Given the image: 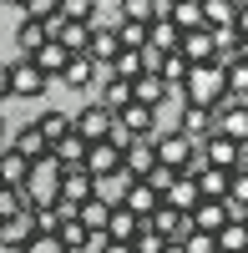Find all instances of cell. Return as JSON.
<instances>
[{"instance_id":"cell-5","label":"cell","mask_w":248,"mask_h":253,"mask_svg":"<svg viewBox=\"0 0 248 253\" xmlns=\"http://www.w3.org/2000/svg\"><path fill=\"white\" fill-rule=\"evenodd\" d=\"M147 228H152L162 243H182V238L193 233V218H188V213H177V208H167V203H157L152 213H147Z\"/></svg>"},{"instance_id":"cell-58","label":"cell","mask_w":248,"mask_h":253,"mask_svg":"<svg viewBox=\"0 0 248 253\" xmlns=\"http://www.w3.org/2000/svg\"><path fill=\"white\" fill-rule=\"evenodd\" d=\"M243 228H248V218H243Z\"/></svg>"},{"instance_id":"cell-29","label":"cell","mask_w":248,"mask_h":253,"mask_svg":"<svg viewBox=\"0 0 248 253\" xmlns=\"http://www.w3.org/2000/svg\"><path fill=\"white\" fill-rule=\"evenodd\" d=\"M198 5H203V26L208 31L233 26V15H238V0H198Z\"/></svg>"},{"instance_id":"cell-46","label":"cell","mask_w":248,"mask_h":253,"mask_svg":"<svg viewBox=\"0 0 248 253\" xmlns=\"http://www.w3.org/2000/svg\"><path fill=\"white\" fill-rule=\"evenodd\" d=\"M15 213H31L26 193H20V187H0V218H15Z\"/></svg>"},{"instance_id":"cell-1","label":"cell","mask_w":248,"mask_h":253,"mask_svg":"<svg viewBox=\"0 0 248 253\" xmlns=\"http://www.w3.org/2000/svg\"><path fill=\"white\" fill-rule=\"evenodd\" d=\"M177 96H182V107H218V101H228L223 96V71L213 66H188V76H182V86H177Z\"/></svg>"},{"instance_id":"cell-35","label":"cell","mask_w":248,"mask_h":253,"mask_svg":"<svg viewBox=\"0 0 248 253\" xmlns=\"http://www.w3.org/2000/svg\"><path fill=\"white\" fill-rule=\"evenodd\" d=\"M10 147H15V152L26 157V162H36V157H46V152H51V147H46V137L36 132V122H31V126H20V132H15V142H10Z\"/></svg>"},{"instance_id":"cell-8","label":"cell","mask_w":248,"mask_h":253,"mask_svg":"<svg viewBox=\"0 0 248 253\" xmlns=\"http://www.w3.org/2000/svg\"><path fill=\"white\" fill-rule=\"evenodd\" d=\"M117 167H122V147H112L107 137L86 142V157H81V172L86 177H107V172H117Z\"/></svg>"},{"instance_id":"cell-49","label":"cell","mask_w":248,"mask_h":253,"mask_svg":"<svg viewBox=\"0 0 248 253\" xmlns=\"http://www.w3.org/2000/svg\"><path fill=\"white\" fill-rule=\"evenodd\" d=\"M172 177H177V172H172V167H162V162H157V167H152V172H147V177H137V182H147V187H152V193L162 198V193H167V182H172Z\"/></svg>"},{"instance_id":"cell-31","label":"cell","mask_w":248,"mask_h":253,"mask_svg":"<svg viewBox=\"0 0 248 253\" xmlns=\"http://www.w3.org/2000/svg\"><path fill=\"white\" fill-rule=\"evenodd\" d=\"M26 61H31L41 76H61V71H66V51H61L56 41H46V46H41L36 56H26Z\"/></svg>"},{"instance_id":"cell-55","label":"cell","mask_w":248,"mask_h":253,"mask_svg":"<svg viewBox=\"0 0 248 253\" xmlns=\"http://www.w3.org/2000/svg\"><path fill=\"white\" fill-rule=\"evenodd\" d=\"M162 253H182V243H162Z\"/></svg>"},{"instance_id":"cell-18","label":"cell","mask_w":248,"mask_h":253,"mask_svg":"<svg viewBox=\"0 0 248 253\" xmlns=\"http://www.w3.org/2000/svg\"><path fill=\"white\" fill-rule=\"evenodd\" d=\"M51 41H56L66 56H81V51H86V41H91V26H86V20H61Z\"/></svg>"},{"instance_id":"cell-53","label":"cell","mask_w":248,"mask_h":253,"mask_svg":"<svg viewBox=\"0 0 248 253\" xmlns=\"http://www.w3.org/2000/svg\"><path fill=\"white\" fill-rule=\"evenodd\" d=\"M10 96V66H0V101Z\"/></svg>"},{"instance_id":"cell-26","label":"cell","mask_w":248,"mask_h":253,"mask_svg":"<svg viewBox=\"0 0 248 253\" xmlns=\"http://www.w3.org/2000/svg\"><path fill=\"white\" fill-rule=\"evenodd\" d=\"M157 203H162V198L152 193V187H147V182H132V187H127V198H122L117 208H127V213H137L142 223H147V213H152V208H157Z\"/></svg>"},{"instance_id":"cell-6","label":"cell","mask_w":248,"mask_h":253,"mask_svg":"<svg viewBox=\"0 0 248 253\" xmlns=\"http://www.w3.org/2000/svg\"><path fill=\"white\" fill-rule=\"evenodd\" d=\"M198 157H203V167H223V172H233V167L243 162V147L213 132V137H203V142H198Z\"/></svg>"},{"instance_id":"cell-33","label":"cell","mask_w":248,"mask_h":253,"mask_svg":"<svg viewBox=\"0 0 248 253\" xmlns=\"http://www.w3.org/2000/svg\"><path fill=\"white\" fill-rule=\"evenodd\" d=\"M223 96H228V101H243V107H248V66H243V61L223 66Z\"/></svg>"},{"instance_id":"cell-20","label":"cell","mask_w":248,"mask_h":253,"mask_svg":"<svg viewBox=\"0 0 248 253\" xmlns=\"http://www.w3.org/2000/svg\"><path fill=\"white\" fill-rule=\"evenodd\" d=\"M162 203L177 208V213H193V208H198V182H193L188 172H177V177L167 182V193H162Z\"/></svg>"},{"instance_id":"cell-25","label":"cell","mask_w":248,"mask_h":253,"mask_svg":"<svg viewBox=\"0 0 248 253\" xmlns=\"http://www.w3.org/2000/svg\"><path fill=\"white\" fill-rule=\"evenodd\" d=\"M31 172V162L15 152V147H0V187H20Z\"/></svg>"},{"instance_id":"cell-15","label":"cell","mask_w":248,"mask_h":253,"mask_svg":"<svg viewBox=\"0 0 248 253\" xmlns=\"http://www.w3.org/2000/svg\"><path fill=\"white\" fill-rule=\"evenodd\" d=\"M132 182H137V177L117 167V172H107V177H91V198H101L107 208H117L122 198H127V187H132Z\"/></svg>"},{"instance_id":"cell-7","label":"cell","mask_w":248,"mask_h":253,"mask_svg":"<svg viewBox=\"0 0 248 253\" xmlns=\"http://www.w3.org/2000/svg\"><path fill=\"white\" fill-rule=\"evenodd\" d=\"M71 132H76L81 142H101V137L112 132V112H107V107H96V101H91V107L71 112Z\"/></svg>"},{"instance_id":"cell-11","label":"cell","mask_w":248,"mask_h":253,"mask_svg":"<svg viewBox=\"0 0 248 253\" xmlns=\"http://www.w3.org/2000/svg\"><path fill=\"white\" fill-rule=\"evenodd\" d=\"M177 51H182V61H188V66H208V61H213V31H208V26L182 31Z\"/></svg>"},{"instance_id":"cell-52","label":"cell","mask_w":248,"mask_h":253,"mask_svg":"<svg viewBox=\"0 0 248 253\" xmlns=\"http://www.w3.org/2000/svg\"><path fill=\"white\" fill-rule=\"evenodd\" d=\"M233 31L248 36V0H238V15H233Z\"/></svg>"},{"instance_id":"cell-12","label":"cell","mask_w":248,"mask_h":253,"mask_svg":"<svg viewBox=\"0 0 248 253\" xmlns=\"http://www.w3.org/2000/svg\"><path fill=\"white\" fill-rule=\"evenodd\" d=\"M193 228H198V233H213L218 238V228L223 223H233V213H228V203H213V198H198V208H193Z\"/></svg>"},{"instance_id":"cell-27","label":"cell","mask_w":248,"mask_h":253,"mask_svg":"<svg viewBox=\"0 0 248 253\" xmlns=\"http://www.w3.org/2000/svg\"><path fill=\"white\" fill-rule=\"evenodd\" d=\"M162 15H167L177 31H198L203 26V5L198 0H172V5H162Z\"/></svg>"},{"instance_id":"cell-45","label":"cell","mask_w":248,"mask_h":253,"mask_svg":"<svg viewBox=\"0 0 248 253\" xmlns=\"http://www.w3.org/2000/svg\"><path fill=\"white\" fill-rule=\"evenodd\" d=\"M56 15L61 20H91L96 15V0H56Z\"/></svg>"},{"instance_id":"cell-54","label":"cell","mask_w":248,"mask_h":253,"mask_svg":"<svg viewBox=\"0 0 248 253\" xmlns=\"http://www.w3.org/2000/svg\"><path fill=\"white\" fill-rule=\"evenodd\" d=\"M238 61L248 66V36H238Z\"/></svg>"},{"instance_id":"cell-50","label":"cell","mask_w":248,"mask_h":253,"mask_svg":"<svg viewBox=\"0 0 248 253\" xmlns=\"http://www.w3.org/2000/svg\"><path fill=\"white\" fill-rule=\"evenodd\" d=\"M20 15H31V20H46V15H56V0H20Z\"/></svg>"},{"instance_id":"cell-10","label":"cell","mask_w":248,"mask_h":253,"mask_svg":"<svg viewBox=\"0 0 248 253\" xmlns=\"http://www.w3.org/2000/svg\"><path fill=\"white\" fill-rule=\"evenodd\" d=\"M157 167V152H152V137H132L127 147H122V172H132V177H147Z\"/></svg>"},{"instance_id":"cell-30","label":"cell","mask_w":248,"mask_h":253,"mask_svg":"<svg viewBox=\"0 0 248 253\" xmlns=\"http://www.w3.org/2000/svg\"><path fill=\"white\" fill-rule=\"evenodd\" d=\"M15 46H20V56H36L41 46H46V26H41V20H31V15H20V26H15Z\"/></svg>"},{"instance_id":"cell-47","label":"cell","mask_w":248,"mask_h":253,"mask_svg":"<svg viewBox=\"0 0 248 253\" xmlns=\"http://www.w3.org/2000/svg\"><path fill=\"white\" fill-rule=\"evenodd\" d=\"M20 253H66V248H61L56 233H31L26 243H20Z\"/></svg>"},{"instance_id":"cell-39","label":"cell","mask_w":248,"mask_h":253,"mask_svg":"<svg viewBox=\"0 0 248 253\" xmlns=\"http://www.w3.org/2000/svg\"><path fill=\"white\" fill-rule=\"evenodd\" d=\"M51 157H56L61 167H81V157H86V142H81L76 132H66V137H61V142L51 147Z\"/></svg>"},{"instance_id":"cell-9","label":"cell","mask_w":248,"mask_h":253,"mask_svg":"<svg viewBox=\"0 0 248 253\" xmlns=\"http://www.w3.org/2000/svg\"><path fill=\"white\" fill-rule=\"evenodd\" d=\"M112 122H117L127 137H157V112H152V107H142V101H127V107H122Z\"/></svg>"},{"instance_id":"cell-43","label":"cell","mask_w":248,"mask_h":253,"mask_svg":"<svg viewBox=\"0 0 248 253\" xmlns=\"http://www.w3.org/2000/svg\"><path fill=\"white\" fill-rule=\"evenodd\" d=\"M228 208H238V213L248 218V172H243V167L228 172Z\"/></svg>"},{"instance_id":"cell-17","label":"cell","mask_w":248,"mask_h":253,"mask_svg":"<svg viewBox=\"0 0 248 253\" xmlns=\"http://www.w3.org/2000/svg\"><path fill=\"white\" fill-rule=\"evenodd\" d=\"M117 31L112 26H91V41H86V51L81 56H91V66H112V56H117Z\"/></svg>"},{"instance_id":"cell-38","label":"cell","mask_w":248,"mask_h":253,"mask_svg":"<svg viewBox=\"0 0 248 253\" xmlns=\"http://www.w3.org/2000/svg\"><path fill=\"white\" fill-rule=\"evenodd\" d=\"M157 76H162V86H167V91L177 96V86H182V76H188V61H182V51H167V56H162V66H157Z\"/></svg>"},{"instance_id":"cell-56","label":"cell","mask_w":248,"mask_h":253,"mask_svg":"<svg viewBox=\"0 0 248 253\" xmlns=\"http://www.w3.org/2000/svg\"><path fill=\"white\" fill-rule=\"evenodd\" d=\"M0 5H15V10H20V0H0Z\"/></svg>"},{"instance_id":"cell-36","label":"cell","mask_w":248,"mask_h":253,"mask_svg":"<svg viewBox=\"0 0 248 253\" xmlns=\"http://www.w3.org/2000/svg\"><path fill=\"white\" fill-rule=\"evenodd\" d=\"M36 132L46 137V147H56L61 137L71 132V112H46V117H36Z\"/></svg>"},{"instance_id":"cell-3","label":"cell","mask_w":248,"mask_h":253,"mask_svg":"<svg viewBox=\"0 0 248 253\" xmlns=\"http://www.w3.org/2000/svg\"><path fill=\"white\" fill-rule=\"evenodd\" d=\"M56 187H61V162L46 152V157H36V162H31L26 182H20L26 208H46V203H56Z\"/></svg>"},{"instance_id":"cell-41","label":"cell","mask_w":248,"mask_h":253,"mask_svg":"<svg viewBox=\"0 0 248 253\" xmlns=\"http://www.w3.org/2000/svg\"><path fill=\"white\" fill-rule=\"evenodd\" d=\"M218 253H248V228L243 223H223L218 228Z\"/></svg>"},{"instance_id":"cell-19","label":"cell","mask_w":248,"mask_h":253,"mask_svg":"<svg viewBox=\"0 0 248 253\" xmlns=\"http://www.w3.org/2000/svg\"><path fill=\"white\" fill-rule=\"evenodd\" d=\"M31 233H36V228H31V213L0 218V253H20V243H26Z\"/></svg>"},{"instance_id":"cell-42","label":"cell","mask_w":248,"mask_h":253,"mask_svg":"<svg viewBox=\"0 0 248 253\" xmlns=\"http://www.w3.org/2000/svg\"><path fill=\"white\" fill-rule=\"evenodd\" d=\"M112 76L117 81H137L142 76V51H117L112 56Z\"/></svg>"},{"instance_id":"cell-48","label":"cell","mask_w":248,"mask_h":253,"mask_svg":"<svg viewBox=\"0 0 248 253\" xmlns=\"http://www.w3.org/2000/svg\"><path fill=\"white\" fill-rule=\"evenodd\" d=\"M182 253H218V238H213V233H198V228H193V233L182 238Z\"/></svg>"},{"instance_id":"cell-13","label":"cell","mask_w":248,"mask_h":253,"mask_svg":"<svg viewBox=\"0 0 248 253\" xmlns=\"http://www.w3.org/2000/svg\"><path fill=\"white\" fill-rule=\"evenodd\" d=\"M10 96H46V76H41L26 56L10 66Z\"/></svg>"},{"instance_id":"cell-2","label":"cell","mask_w":248,"mask_h":253,"mask_svg":"<svg viewBox=\"0 0 248 253\" xmlns=\"http://www.w3.org/2000/svg\"><path fill=\"white\" fill-rule=\"evenodd\" d=\"M152 152H157L162 167H172V172H188V177L203 167L198 142H193V137H182V132H157V137H152Z\"/></svg>"},{"instance_id":"cell-22","label":"cell","mask_w":248,"mask_h":253,"mask_svg":"<svg viewBox=\"0 0 248 253\" xmlns=\"http://www.w3.org/2000/svg\"><path fill=\"white\" fill-rule=\"evenodd\" d=\"M167 96H172V91L162 86V76H152V71H142V76L132 81V101H142V107H152V112H157Z\"/></svg>"},{"instance_id":"cell-37","label":"cell","mask_w":248,"mask_h":253,"mask_svg":"<svg viewBox=\"0 0 248 253\" xmlns=\"http://www.w3.org/2000/svg\"><path fill=\"white\" fill-rule=\"evenodd\" d=\"M107 213H112V208L101 203V198H86V203L76 208V223L86 228V233H101V228H107Z\"/></svg>"},{"instance_id":"cell-4","label":"cell","mask_w":248,"mask_h":253,"mask_svg":"<svg viewBox=\"0 0 248 253\" xmlns=\"http://www.w3.org/2000/svg\"><path fill=\"white\" fill-rule=\"evenodd\" d=\"M213 132L238 142V147H248V107L243 101H218L213 107Z\"/></svg>"},{"instance_id":"cell-21","label":"cell","mask_w":248,"mask_h":253,"mask_svg":"<svg viewBox=\"0 0 248 253\" xmlns=\"http://www.w3.org/2000/svg\"><path fill=\"white\" fill-rule=\"evenodd\" d=\"M61 86H71V91H86V86H96V66H91V56H66Z\"/></svg>"},{"instance_id":"cell-32","label":"cell","mask_w":248,"mask_h":253,"mask_svg":"<svg viewBox=\"0 0 248 253\" xmlns=\"http://www.w3.org/2000/svg\"><path fill=\"white\" fill-rule=\"evenodd\" d=\"M56 238H61V248H66V253H86L96 233H86V228H81L76 218H61V228H56Z\"/></svg>"},{"instance_id":"cell-23","label":"cell","mask_w":248,"mask_h":253,"mask_svg":"<svg viewBox=\"0 0 248 253\" xmlns=\"http://www.w3.org/2000/svg\"><path fill=\"white\" fill-rule=\"evenodd\" d=\"M193 182H198V198H213V203L228 198V172H223V167H198Z\"/></svg>"},{"instance_id":"cell-57","label":"cell","mask_w":248,"mask_h":253,"mask_svg":"<svg viewBox=\"0 0 248 253\" xmlns=\"http://www.w3.org/2000/svg\"><path fill=\"white\" fill-rule=\"evenodd\" d=\"M162 5H172V0H162Z\"/></svg>"},{"instance_id":"cell-51","label":"cell","mask_w":248,"mask_h":253,"mask_svg":"<svg viewBox=\"0 0 248 253\" xmlns=\"http://www.w3.org/2000/svg\"><path fill=\"white\" fill-rule=\"evenodd\" d=\"M157 66H162V51H152V46H142V71H152V76H157Z\"/></svg>"},{"instance_id":"cell-16","label":"cell","mask_w":248,"mask_h":253,"mask_svg":"<svg viewBox=\"0 0 248 253\" xmlns=\"http://www.w3.org/2000/svg\"><path fill=\"white\" fill-rule=\"evenodd\" d=\"M56 198L71 203V208H81V203L91 198V177L81 172V167H61V187H56Z\"/></svg>"},{"instance_id":"cell-28","label":"cell","mask_w":248,"mask_h":253,"mask_svg":"<svg viewBox=\"0 0 248 253\" xmlns=\"http://www.w3.org/2000/svg\"><path fill=\"white\" fill-rule=\"evenodd\" d=\"M177 41H182V31L172 26L167 15H157L152 26H147V46H152V51H162V56H167V51H177Z\"/></svg>"},{"instance_id":"cell-40","label":"cell","mask_w":248,"mask_h":253,"mask_svg":"<svg viewBox=\"0 0 248 253\" xmlns=\"http://www.w3.org/2000/svg\"><path fill=\"white\" fill-rule=\"evenodd\" d=\"M117 46L122 51H142V46H147V26H142V20H117Z\"/></svg>"},{"instance_id":"cell-24","label":"cell","mask_w":248,"mask_h":253,"mask_svg":"<svg viewBox=\"0 0 248 253\" xmlns=\"http://www.w3.org/2000/svg\"><path fill=\"white\" fill-rule=\"evenodd\" d=\"M177 132H182V137H193V142L213 137V112H208V107H182V122H177Z\"/></svg>"},{"instance_id":"cell-44","label":"cell","mask_w":248,"mask_h":253,"mask_svg":"<svg viewBox=\"0 0 248 253\" xmlns=\"http://www.w3.org/2000/svg\"><path fill=\"white\" fill-rule=\"evenodd\" d=\"M162 10H157V0H122V20H142V26H152Z\"/></svg>"},{"instance_id":"cell-34","label":"cell","mask_w":248,"mask_h":253,"mask_svg":"<svg viewBox=\"0 0 248 253\" xmlns=\"http://www.w3.org/2000/svg\"><path fill=\"white\" fill-rule=\"evenodd\" d=\"M127 101H132V81H117V76H112V81H101V96H96V107H107V112L117 117L122 107H127Z\"/></svg>"},{"instance_id":"cell-14","label":"cell","mask_w":248,"mask_h":253,"mask_svg":"<svg viewBox=\"0 0 248 253\" xmlns=\"http://www.w3.org/2000/svg\"><path fill=\"white\" fill-rule=\"evenodd\" d=\"M142 228H147V223H142L137 213H127V208H112V213H107V228H101V238H112V243H132Z\"/></svg>"}]
</instances>
